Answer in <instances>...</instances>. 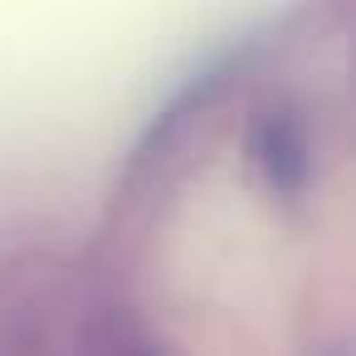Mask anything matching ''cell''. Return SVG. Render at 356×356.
<instances>
[{
	"label": "cell",
	"mask_w": 356,
	"mask_h": 356,
	"mask_svg": "<svg viewBox=\"0 0 356 356\" xmlns=\"http://www.w3.org/2000/svg\"><path fill=\"white\" fill-rule=\"evenodd\" d=\"M249 152H254V166L273 195H298L312 176V142L293 113H264L254 122Z\"/></svg>",
	"instance_id": "1"
}]
</instances>
